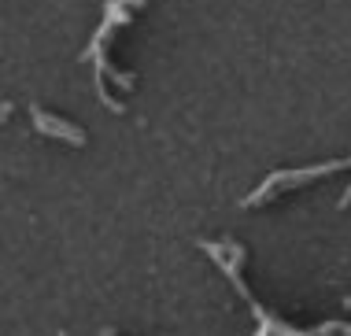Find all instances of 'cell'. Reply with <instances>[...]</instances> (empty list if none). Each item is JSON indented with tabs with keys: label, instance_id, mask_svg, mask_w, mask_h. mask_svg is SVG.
I'll list each match as a JSON object with an SVG mask.
<instances>
[{
	"label": "cell",
	"instance_id": "obj_1",
	"mask_svg": "<svg viewBox=\"0 0 351 336\" xmlns=\"http://www.w3.org/2000/svg\"><path fill=\"white\" fill-rule=\"evenodd\" d=\"M34 119L45 133H63V137H71V141H82V133L71 130V122H60V119H52V115H45V111H34Z\"/></svg>",
	"mask_w": 351,
	"mask_h": 336
}]
</instances>
